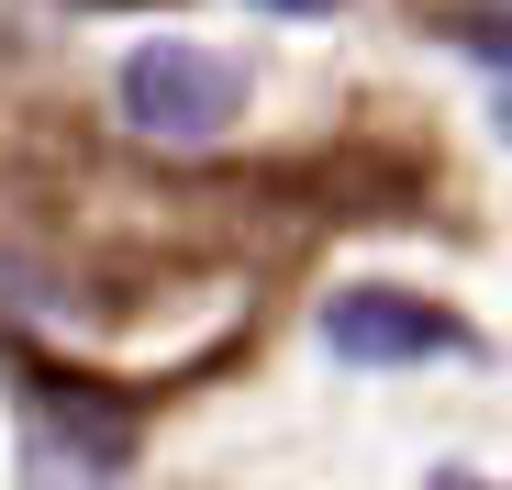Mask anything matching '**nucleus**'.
Returning a JSON list of instances; mask_svg holds the SVG:
<instances>
[{
	"mask_svg": "<svg viewBox=\"0 0 512 490\" xmlns=\"http://www.w3.org/2000/svg\"><path fill=\"white\" fill-rule=\"evenodd\" d=\"M479 56H490V67H501V78H512V34H490V45H479Z\"/></svg>",
	"mask_w": 512,
	"mask_h": 490,
	"instance_id": "4",
	"label": "nucleus"
},
{
	"mask_svg": "<svg viewBox=\"0 0 512 490\" xmlns=\"http://www.w3.org/2000/svg\"><path fill=\"white\" fill-rule=\"evenodd\" d=\"M245 112V67L212 45H134L123 56V123L156 145H212Z\"/></svg>",
	"mask_w": 512,
	"mask_h": 490,
	"instance_id": "1",
	"label": "nucleus"
},
{
	"mask_svg": "<svg viewBox=\"0 0 512 490\" xmlns=\"http://www.w3.org/2000/svg\"><path fill=\"white\" fill-rule=\"evenodd\" d=\"M323 346L357 357V368H423V357H468L479 335L423 290H334L323 301Z\"/></svg>",
	"mask_w": 512,
	"mask_h": 490,
	"instance_id": "2",
	"label": "nucleus"
},
{
	"mask_svg": "<svg viewBox=\"0 0 512 490\" xmlns=\"http://www.w3.org/2000/svg\"><path fill=\"white\" fill-rule=\"evenodd\" d=\"M501 123H512V101H501Z\"/></svg>",
	"mask_w": 512,
	"mask_h": 490,
	"instance_id": "6",
	"label": "nucleus"
},
{
	"mask_svg": "<svg viewBox=\"0 0 512 490\" xmlns=\"http://www.w3.org/2000/svg\"><path fill=\"white\" fill-rule=\"evenodd\" d=\"M423 490H490V479H468V468H435V479H423Z\"/></svg>",
	"mask_w": 512,
	"mask_h": 490,
	"instance_id": "3",
	"label": "nucleus"
},
{
	"mask_svg": "<svg viewBox=\"0 0 512 490\" xmlns=\"http://www.w3.org/2000/svg\"><path fill=\"white\" fill-rule=\"evenodd\" d=\"M268 12H334V0H268Z\"/></svg>",
	"mask_w": 512,
	"mask_h": 490,
	"instance_id": "5",
	"label": "nucleus"
}]
</instances>
